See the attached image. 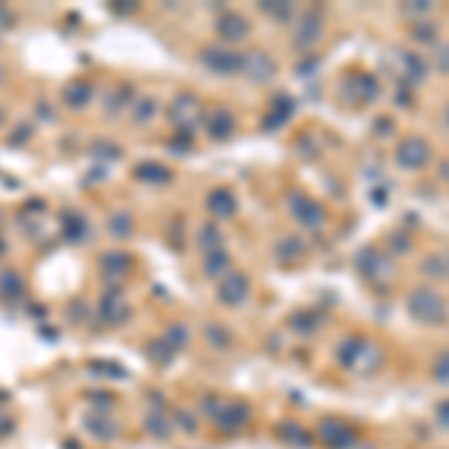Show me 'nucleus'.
Returning <instances> with one entry per match:
<instances>
[{"instance_id": "1", "label": "nucleus", "mask_w": 449, "mask_h": 449, "mask_svg": "<svg viewBox=\"0 0 449 449\" xmlns=\"http://www.w3.org/2000/svg\"><path fill=\"white\" fill-rule=\"evenodd\" d=\"M60 233H63V240L66 242H81L90 233V224H87V219L81 213L63 210L60 213Z\"/></svg>"}, {"instance_id": "2", "label": "nucleus", "mask_w": 449, "mask_h": 449, "mask_svg": "<svg viewBox=\"0 0 449 449\" xmlns=\"http://www.w3.org/2000/svg\"><path fill=\"white\" fill-rule=\"evenodd\" d=\"M60 96H63V105L66 108L81 111V108L93 99V84H90V81H69V84L60 90Z\"/></svg>"}, {"instance_id": "3", "label": "nucleus", "mask_w": 449, "mask_h": 449, "mask_svg": "<svg viewBox=\"0 0 449 449\" xmlns=\"http://www.w3.org/2000/svg\"><path fill=\"white\" fill-rule=\"evenodd\" d=\"M24 296V278L15 269H0V300L12 303Z\"/></svg>"}, {"instance_id": "4", "label": "nucleus", "mask_w": 449, "mask_h": 449, "mask_svg": "<svg viewBox=\"0 0 449 449\" xmlns=\"http://www.w3.org/2000/svg\"><path fill=\"white\" fill-rule=\"evenodd\" d=\"M99 312H102L105 321H117V318H120V312H123L120 296H117V294H105L102 296V305H99Z\"/></svg>"}, {"instance_id": "5", "label": "nucleus", "mask_w": 449, "mask_h": 449, "mask_svg": "<svg viewBox=\"0 0 449 449\" xmlns=\"http://www.w3.org/2000/svg\"><path fill=\"white\" fill-rule=\"evenodd\" d=\"M30 138H33V123H21L9 132V147H21V144H27Z\"/></svg>"}, {"instance_id": "6", "label": "nucleus", "mask_w": 449, "mask_h": 449, "mask_svg": "<svg viewBox=\"0 0 449 449\" xmlns=\"http://www.w3.org/2000/svg\"><path fill=\"white\" fill-rule=\"evenodd\" d=\"M129 228H132V219L126 213L111 216V233H114V237H126V233H129Z\"/></svg>"}, {"instance_id": "7", "label": "nucleus", "mask_w": 449, "mask_h": 449, "mask_svg": "<svg viewBox=\"0 0 449 449\" xmlns=\"http://www.w3.org/2000/svg\"><path fill=\"white\" fill-rule=\"evenodd\" d=\"M90 153L99 156V159H117V156H120V150L111 147V144H105V141H96L93 147H90Z\"/></svg>"}, {"instance_id": "8", "label": "nucleus", "mask_w": 449, "mask_h": 449, "mask_svg": "<svg viewBox=\"0 0 449 449\" xmlns=\"http://www.w3.org/2000/svg\"><path fill=\"white\" fill-rule=\"evenodd\" d=\"M123 264H129V258L126 255H102L105 273H111V269H123Z\"/></svg>"}, {"instance_id": "9", "label": "nucleus", "mask_w": 449, "mask_h": 449, "mask_svg": "<svg viewBox=\"0 0 449 449\" xmlns=\"http://www.w3.org/2000/svg\"><path fill=\"white\" fill-rule=\"evenodd\" d=\"M36 117H39V120H45V123H54V117H57V114H54V108L42 99V102H36Z\"/></svg>"}, {"instance_id": "10", "label": "nucleus", "mask_w": 449, "mask_h": 449, "mask_svg": "<svg viewBox=\"0 0 449 449\" xmlns=\"http://www.w3.org/2000/svg\"><path fill=\"white\" fill-rule=\"evenodd\" d=\"M15 24V12L6 3H0V30H9Z\"/></svg>"}, {"instance_id": "11", "label": "nucleus", "mask_w": 449, "mask_h": 449, "mask_svg": "<svg viewBox=\"0 0 449 449\" xmlns=\"http://www.w3.org/2000/svg\"><path fill=\"white\" fill-rule=\"evenodd\" d=\"M150 114H153V102H150V99L138 102V108H135V120H147Z\"/></svg>"}, {"instance_id": "12", "label": "nucleus", "mask_w": 449, "mask_h": 449, "mask_svg": "<svg viewBox=\"0 0 449 449\" xmlns=\"http://www.w3.org/2000/svg\"><path fill=\"white\" fill-rule=\"evenodd\" d=\"M138 177H144V180H159V177H165V174H159L156 165H144V168H138Z\"/></svg>"}, {"instance_id": "13", "label": "nucleus", "mask_w": 449, "mask_h": 449, "mask_svg": "<svg viewBox=\"0 0 449 449\" xmlns=\"http://www.w3.org/2000/svg\"><path fill=\"white\" fill-rule=\"evenodd\" d=\"M30 314L33 318H45V305H30Z\"/></svg>"}, {"instance_id": "14", "label": "nucleus", "mask_w": 449, "mask_h": 449, "mask_svg": "<svg viewBox=\"0 0 449 449\" xmlns=\"http://www.w3.org/2000/svg\"><path fill=\"white\" fill-rule=\"evenodd\" d=\"M3 251H6V242H3V240H0V258H3Z\"/></svg>"}, {"instance_id": "15", "label": "nucleus", "mask_w": 449, "mask_h": 449, "mask_svg": "<svg viewBox=\"0 0 449 449\" xmlns=\"http://www.w3.org/2000/svg\"><path fill=\"white\" fill-rule=\"evenodd\" d=\"M0 123H3V108H0Z\"/></svg>"}, {"instance_id": "16", "label": "nucleus", "mask_w": 449, "mask_h": 449, "mask_svg": "<svg viewBox=\"0 0 449 449\" xmlns=\"http://www.w3.org/2000/svg\"><path fill=\"white\" fill-rule=\"evenodd\" d=\"M0 81H3V66H0Z\"/></svg>"}]
</instances>
